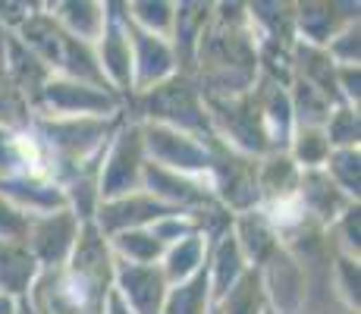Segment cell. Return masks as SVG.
<instances>
[{
  "mask_svg": "<svg viewBox=\"0 0 361 314\" xmlns=\"http://www.w3.org/2000/svg\"><path fill=\"white\" fill-rule=\"evenodd\" d=\"M6 114H13V120H19V116H23V101H19V92L4 79V73H0V120H4Z\"/></svg>",
  "mask_w": 361,
  "mask_h": 314,
  "instance_id": "4",
  "label": "cell"
},
{
  "mask_svg": "<svg viewBox=\"0 0 361 314\" xmlns=\"http://www.w3.org/2000/svg\"><path fill=\"white\" fill-rule=\"evenodd\" d=\"M29 233V223L19 217L16 211H10V207L0 205V236H6V239H16V236Z\"/></svg>",
  "mask_w": 361,
  "mask_h": 314,
  "instance_id": "5",
  "label": "cell"
},
{
  "mask_svg": "<svg viewBox=\"0 0 361 314\" xmlns=\"http://www.w3.org/2000/svg\"><path fill=\"white\" fill-rule=\"evenodd\" d=\"M123 286H126L129 305L142 314H154L157 311V298H161V277L151 267H129L123 274Z\"/></svg>",
  "mask_w": 361,
  "mask_h": 314,
  "instance_id": "1",
  "label": "cell"
},
{
  "mask_svg": "<svg viewBox=\"0 0 361 314\" xmlns=\"http://www.w3.org/2000/svg\"><path fill=\"white\" fill-rule=\"evenodd\" d=\"M333 173L343 179L345 192H355L358 195V155H352V151H343V155H336Z\"/></svg>",
  "mask_w": 361,
  "mask_h": 314,
  "instance_id": "3",
  "label": "cell"
},
{
  "mask_svg": "<svg viewBox=\"0 0 361 314\" xmlns=\"http://www.w3.org/2000/svg\"><path fill=\"white\" fill-rule=\"evenodd\" d=\"M110 314H129L126 308H123V302H120V296H116V292L110 296Z\"/></svg>",
  "mask_w": 361,
  "mask_h": 314,
  "instance_id": "6",
  "label": "cell"
},
{
  "mask_svg": "<svg viewBox=\"0 0 361 314\" xmlns=\"http://www.w3.org/2000/svg\"><path fill=\"white\" fill-rule=\"evenodd\" d=\"M255 298H258V280H255V274H248L245 280L233 289L230 305H226V314H255L258 311Z\"/></svg>",
  "mask_w": 361,
  "mask_h": 314,
  "instance_id": "2",
  "label": "cell"
}]
</instances>
